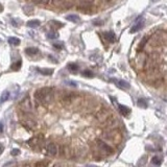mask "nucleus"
Instances as JSON below:
<instances>
[{"instance_id": "39448f33", "label": "nucleus", "mask_w": 167, "mask_h": 167, "mask_svg": "<svg viewBox=\"0 0 167 167\" xmlns=\"http://www.w3.org/2000/svg\"><path fill=\"white\" fill-rule=\"evenodd\" d=\"M20 106L24 112H31L33 109V101L29 99V97H25L24 99L22 100L21 103H20Z\"/></svg>"}, {"instance_id": "412c9836", "label": "nucleus", "mask_w": 167, "mask_h": 167, "mask_svg": "<svg viewBox=\"0 0 167 167\" xmlns=\"http://www.w3.org/2000/svg\"><path fill=\"white\" fill-rule=\"evenodd\" d=\"M9 92L4 91L2 94H1V96H0V103L5 102L6 100H9Z\"/></svg>"}, {"instance_id": "f704fd0d", "label": "nucleus", "mask_w": 167, "mask_h": 167, "mask_svg": "<svg viewBox=\"0 0 167 167\" xmlns=\"http://www.w3.org/2000/svg\"><path fill=\"white\" fill-rule=\"evenodd\" d=\"M35 2L36 3H41V4L44 3V4H45V3L48 2V0H35Z\"/></svg>"}, {"instance_id": "2f4dec72", "label": "nucleus", "mask_w": 167, "mask_h": 167, "mask_svg": "<svg viewBox=\"0 0 167 167\" xmlns=\"http://www.w3.org/2000/svg\"><path fill=\"white\" fill-rule=\"evenodd\" d=\"M53 47H55V48L58 49H61L63 48V44L62 43H53Z\"/></svg>"}, {"instance_id": "58836bf2", "label": "nucleus", "mask_w": 167, "mask_h": 167, "mask_svg": "<svg viewBox=\"0 0 167 167\" xmlns=\"http://www.w3.org/2000/svg\"><path fill=\"white\" fill-rule=\"evenodd\" d=\"M101 1H103V2H109L110 0H101Z\"/></svg>"}, {"instance_id": "cd10ccee", "label": "nucleus", "mask_w": 167, "mask_h": 167, "mask_svg": "<svg viewBox=\"0 0 167 167\" xmlns=\"http://www.w3.org/2000/svg\"><path fill=\"white\" fill-rule=\"evenodd\" d=\"M11 22H12V24L14 25V26H16V27H17V26H19V24L21 23V21H20L19 19H12V20H11Z\"/></svg>"}, {"instance_id": "a19ab883", "label": "nucleus", "mask_w": 167, "mask_h": 167, "mask_svg": "<svg viewBox=\"0 0 167 167\" xmlns=\"http://www.w3.org/2000/svg\"><path fill=\"white\" fill-rule=\"evenodd\" d=\"M0 43H1V39H0Z\"/></svg>"}, {"instance_id": "9b49d317", "label": "nucleus", "mask_w": 167, "mask_h": 167, "mask_svg": "<svg viewBox=\"0 0 167 167\" xmlns=\"http://www.w3.org/2000/svg\"><path fill=\"white\" fill-rule=\"evenodd\" d=\"M146 60H147V57H146L145 53H143V52L142 53H140L139 57L137 58V64H138V66H139L140 68H143L146 63Z\"/></svg>"}, {"instance_id": "c756f323", "label": "nucleus", "mask_w": 167, "mask_h": 167, "mask_svg": "<svg viewBox=\"0 0 167 167\" xmlns=\"http://www.w3.org/2000/svg\"><path fill=\"white\" fill-rule=\"evenodd\" d=\"M19 154H20V150H19L18 148H14L12 152H11V155L14 156V157H15V156H18Z\"/></svg>"}, {"instance_id": "6ab92c4d", "label": "nucleus", "mask_w": 167, "mask_h": 167, "mask_svg": "<svg viewBox=\"0 0 167 167\" xmlns=\"http://www.w3.org/2000/svg\"><path fill=\"white\" fill-rule=\"evenodd\" d=\"M40 25H41V22H40L39 20H31V21L27 22V26L31 28L39 27Z\"/></svg>"}, {"instance_id": "72a5a7b5", "label": "nucleus", "mask_w": 167, "mask_h": 167, "mask_svg": "<svg viewBox=\"0 0 167 167\" xmlns=\"http://www.w3.org/2000/svg\"><path fill=\"white\" fill-rule=\"evenodd\" d=\"M45 165H47L46 162H38V163L35 164V166H45Z\"/></svg>"}, {"instance_id": "393cba45", "label": "nucleus", "mask_w": 167, "mask_h": 167, "mask_svg": "<svg viewBox=\"0 0 167 167\" xmlns=\"http://www.w3.org/2000/svg\"><path fill=\"white\" fill-rule=\"evenodd\" d=\"M147 40H148V39H147L146 37H144V38L141 40V42H140L139 46H138V50H142L143 47H144V46H145V44L147 43Z\"/></svg>"}, {"instance_id": "a878e982", "label": "nucleus", "mask_w": 167, "mask_h": 167, "mask_svg": "<svg viewBox=\"0 0 167 167\" xmlns=\"http://www.w3.org/2000/svg\"><path fill=\"white\" fill-rule=\"evenodd\" d=\"M152 163L154 165H161L162 160L159 158V157H154V158L152 159Z\"/></svg>"}, {"instance_id": "c9c22d12", "label": "nucleus", "mask_w": 167, "mask_h": 167, "mask_svg": "<svg viewBox=\"0 0 167 167\" xmlns=\"http://www.w3.org/2000/svg\"><path fill=\"white\" fill-rule=\"evenodd\" d=\"M3 130H4V125H3V122L0 121V135L3 133Z\"/></svg>"}, {"instance_id": "7c9ffc66", "label": "nucleus", "mask_w": 167, "mask_h": 167, "mask_svg": "<svg viewBox=\"0 0 167 167\" xmlns=\"http://www.w3.org/2000/svg\"><path fill=\"white\" fill-rule=\"evenodd\" d=\"M93 24L96 25V26H101V25L103 24V21H101V20H94V21H93Z\"/></svg>"}, {"instance_id": "e433bc0d", "label": "nucleus", "mask_w": 167, "mask_h": 167, "mask_svg": "<svg viewBox=\"0 0 167 167\" xmlns=\"http://www.w3.org/2000/svg\"><path fill=\"white\" fill-rule=\"evenodd\" d=\"M67 84L70 85V86H73V87H76V86H77L74 82H67Z\"/></svg>"}, {"instance_id": "423d86ee", "label": "nucleus", "mask_w": 167, "mask_h": 167, "mask_svg": "<svg viewBox=\"0 0 167 167\" xmlns=\"http://www.w3.org/2000/svg\"><path fill=\"white\" fill-rule=\"evenodd\" d=\"M104 123L106 124V126L111 130H114V128H117L119 125V121L117 120L115 116H111L109 115V117L106 118V120L104 121Z\"/></svg>"}, {"instance_id": "ddd939ff", "label": "nucleus", "mask_w": 167, "mask_h": 167, "mask_svg": "<svg viewBox=\"0 0 167 167\" xmlns=\"http://www.w3.org/2000/svg\"><path fill=\"white\" fill-rule=\"evenodd\" d=\"M41 142H42V140H40L39 137H35V138H33V139H31L28 141V144H29L33 148H38L39 145L41 144Z\"/></svg>"}, {"instance_id": "473e14b6", "label": "nucleus", "mask_w": 167, "mask_h": 167, "mask_svg": "<svg viewBox=\"0 0 167 167\" xmlns=\"http://www.w3.org/2000/svg\"><path fill=\"white\" fill-rule=\"evenodd\" d=\"M63 1H64V0H53V4L57 5V6H59V5H61Z\"/></svg>"}, {"instance_id": "f03ea898", "label": "nucleus", "mask_w": 167, "mask_h": 167, "mask_svg": "<svg viewBox=\"0 0 167 167\" xmlns=\"http://www.w3.org/2000/svg\"><path fill=\"white\" fill-rule=\"evenodd\" d=\"M95 145H96V150H98L101 156H109L113 152V148L109 144L103 142L102 140H96L95 141Z\"/></svg>"}, {"instance_id": "ea45409f", "label": "nucleus", "mask_w": 167, "mask_h": 167, "mask_svg": "<svg viewBox=\"0 0 167 167\" xmlns=\"http://www.w3.org/2000/svg\"><path fill=\"white\" fill-rule=\"evenodd\" d=\"M152 2H156V1H159V0H152Z\"/></svg>"}, {"instance_id": "9d476101", "label": "nucleus", "mask_w": 167, "mask_h": 167, "mask_svg": "<svg viewBox=\"0 0 167 167\" xmlns=\"http://www.w3.org/2000/svg\"><path fill=\"white\" fill-rule=\"evenodd\" d=\"M103 38L106 42L109 43H115L116 42V35L113 31H108V33H103Z\"/></svg>"}, {"instance_id": "0eeeda50", "label": "nucleus", "mask_w": 167, "mask_h": 167, "mask_svg": "<svg viewBox=\"0 0 167 167\" xmlns=\"http://www.w3.org/2000/svg\"><path fill=\"white\" fill-rule=\"evenodd\" d=\"M46 150H47V154H48L49 156H55L59 152L58 145L53 142L48 143V144L46 145Z\"/></svg>"}, {"instance_id": "7ed1b4c3", "label": "nucleus", "mask_w": 167, "mask_h": 167, "mask_svg": "<svg viewBox=\"0 0 167 167\" xmlns=\"http://www.w3.org/2000/svg\"><path fill=\"white\" fill-rule=\"evenodd\" d=\"M144 24H145V20H144V18H143V17H139V18L136 20L135 24L132 26L130 33H137V31H141V29L144 27Z\"/></svg>"}, {"instance_id": "4c0bfd02", "label": "nucleus", "mask_w": 167, "mask_h": 167, "mask_svg": "<svg viewBox=\"0 0 167 167\" xmlns=\"http://www.w3.org/2000/svg\"><path fill=\"white\" fill-rule=\"evenodd\" d=\"M2 152H3V146L2 144H0V154H2Z\"/></svg>"}, {"instance_id": "6e6552de", "label": "nucleus", "mask_w": 167, "mask_h": 167, "mask_svg": "<svg viewBox=\"0 0 167 167\" xmlns=\"http://www.w3.org/2000/svg\"><path fill=\"white\" fill-rule=\"evenodd\" d=\"M108 117H109V112L106 109L100 110L99 112H97V114H96V118H97V120L99 122H104Z\"/></svg>"}, {"instance_id": "b1692460", "label": "nucleus", "mask_w": 167, "mask_h": 167, "mask_svg": "<svg viewBox=\"0 0 167 167\" xmlns=\"http://www.w3.org/2000/svg\"><path fill=\"white\" fill-rule=\"evenodd\" d=\"M47 37H48V39L50 40H55V39H58L59 38V33H57V31H49L48 33H47Z\"/></svg>"}, {"instance_id": "c85d7f7f", "label": "nucleus", "mask_w": 167, "mask_h": 167, "mask_svg": "<svg viewBox=\"0 0 167 167\" xmlns=\"http://www.w3.org/2000/svg\"><path fill=\"white\" fill-rule=\"evenodd\" d=\"M20 66H21V61H19V62H17V63H16V64H14L13 65V68L12 69L13 70H18L19 68H20Z\"/></svg>"}, {"instance_id": "f257e3e1", "label": "nucleus", "mask_w": 167, "mask_h": 167, "mask_svg": "<svg viewBox=\"0 0 167 167\" xmlns=\"http://www.w3.org/2000/svg\"><path fill=\"white\" fill-rule=\"evenodd\" d=\"M35 98L41 104H48L53 99V90L49 87L38 89L35 92Z\"/></svg>"}, {"instance_id": "bb28decb", "label": "nucleus", "mask_w": 167, "mask_h": 167, "mask_svg": "<svg viewBox=\"0 0 167 167\" xmlns=\"http://www.w3.org/2000/svg\"><path fill=\"white\" fill-rule=\"evenodd\" d=\"M82 74L84 76H86V77H92V76H93V73H92L90 70H84L82 72Z\"/></svg>"}, {"instance_id": "4468645a", "label": "nucleus", "mask_w": 167, "mask_h": 167, "mask_svg": "<svg viewBox=\"0 0 167 167\" xmlns=\"http://www.w3.org/2000/svg\"><path fill=\"white\" fill-rule=\"evenodd\" d=\"M60 152H61V156L63 157H66V158H69L70 156V148L66 145H62L60 147Z\"/></svg>"}, {"instance_id": "2eb2a0df", "label": "nucleus", "mask_w": 167, "mask_h": 167, "mask_svg": "<svg viewBox=\"0 0 167 167\" xmlns=\"http://www.w3.org/2000/svg\"><path fill=\"white\" fill-rule=\"evenodd\" d=\"M23 12H24L25 15L31 16V15H33V12H35V9H33V5H31V4H27V5L23 6Z\"/></svg>"}, {"instance_id": "20e7f679", "label": "nucleus", "mask_w": 167, "mask_h": 167, "mask_svg": "<svg viewBox=\"0 0 167 167\" xmlns=\"http://www.w3.org/2000/svg\"><path fill=\"white\" fill-rule=\"evenodd\" d=\"M75 97H76V95L73 94V93L63 92V93H62V96H61V101L64 103L65 106H68V104H70V103L72 102Z\"/></svg>"}, {"instance_id": "f3484780", "label": "nucleus", "mask_w": 167, "mask_h": 167, "mask_svg": "<svg viewBox=\"0 0 167 167\" xmlns=\"http://www.w3.org/2000/svg\"><path fill=\"white\" fill-rule=\"evenodd\" d=\"M25 53L28 55H35L37 53H39V49L36 48V47H28V48L25 49Z\"/></svg>"}, {"instance_id": "aec40b11", "label": "nucleus", "mask_w": 167, "mask_h": 167, "mask_svg": "<svg viewBox=\"0 0 167 167\" xmlns=\"http://www.w3.org/2000/svg\"><path fill=\"white\" fill-rule=\"evenodd\" d=\"M9 43L11 44V45L18 46L19 44L21 43V41H20V39L16 38V37H11V38H9Z\"/></svg>"}, {"instance_id": "4be33fe9", "label": "nucleus", "mask_w": 167, "mask_h": 167, "mask_svg": "<svg viewBox=\"0 0 167 167\" xmlns=\"http://www.w3.org/2000/svg\"><path fill=\"white\" fill-rule=\"evenodd\" d=\"M137 104H138V106H140L141 109H146V108H147V101H146L144 98H140V99H138Z\"/></svg>"}, {"instance_id": "5701e85b", "label": "nucleus", "mask_w": 167, "mask_h": 167, "mask_svg": "<svg viewBox=\"0 0 167 167\" xmlns=\"http://www.w3.org/2000/svg\"><path fill=\"white\" fill-rule=\"evenodd\" d=\"M67 68H68V70L69 71H71V72H76L77 70H79V66L76 64H74V63H70V64L67 65Z\"/></svg>"}, {"instance_id": "dca6fc26", "label": "nucleus", "mask_w": 167, "mask_h": 167, "mask_svg": "<svg viewBox=\"0 0 167 167\" xmlns=\"http://www.w3.org/2000/svg\"><path fill=\"white\" fill-rule=\"evenodd\" d=\"M38 71L43 75H51L53 73V69H49V68H38Z\"/></svg>"}, {"instance_id": "a211bd4d", "label": "nucleus", "mask_w": 167, "mask_h": 167, "mask_svg": "<svg viewBox=\"0 0 167 167\" xmlns=\"http://www.w3.org/2000/svg\"><path fill=\"white\" fill-rule=\"evenodd\" d=\"M66 19L68 21L73 22V23H79V22L81 21V18H79L77 15H68L66 17Z\"/></svg>"}, {"instance_id": "1a4fd4ad", "label": "nucleus", "mask_w": 167, "mask_h": 167, "mask_svg": "<svg viewBox=\"0 0 167 167\" xmlns=\"http://www.w3.org/2000/svg\"><path fill=\"white\" fill-rule=\"evenodd\" d=\"M111 82L115 83L116 85L118 86L119 88H121V89H130V88H131V85H130V84H128V82H125V81H122V79H111Z\"/></svg>"}, {"instance_id": "f8f14e48", "label": "nucleus", "mask_w": 167, "mask_h": 167, "mask_svg": "<svg viewBox=\"0 0 167 167\" xmlns=\"http://www.w3.org/2000/svg\"><path fill=\"white\" fill-rule=\"evenodd\" d=\"M117 108H118L120 114H121L122 116H124V117H128V116L131 114V110L128 109V106H122V104H117Z\"/></svg>"}]
</instances>
